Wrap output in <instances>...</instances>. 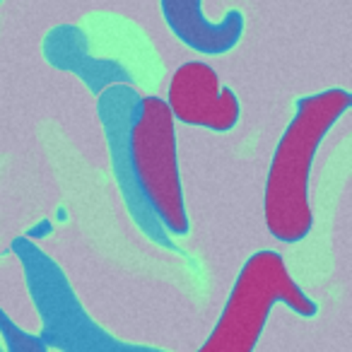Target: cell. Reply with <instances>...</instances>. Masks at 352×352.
I'll return each mask as SVG.
<instances>
[{
	"label": "cell",
	"mask_w": 352,
	"mask_h": 352,
	"mask_svg": "<svg viewBox=\"0 0 352 352\" xmlns=\"http://www.w3.org/2000/svg\"><path fill=\"white\" fill-rule=\"evenodd\" d=\"M350 104L352 94L340 87L299 99L297 111L275 147L265 179L263 215L268 232L283 244L302 241L311 232L309 179L314 157Z\"/></svg>",
	"instance_id": "cell-1"
},
{
	"label": "cell",
	"mask_w": 352,
	"mask_h": 352,
	"mask_svg": "<svg viewBox=\"0 0 352 352\" xmlns=\"http://www.w3.org/2000/svg\"><path fill=\"white\" fill-rule=\"evenodd\" d=\"M20 261L32 304L39 314V340L58 352H166L160 347L128 342L104 331L82 307L78 292L58 263L44 254L30 236H17L10 244Z\"/></svg>",
	"instance_id": "cell-2"
},
{
	"label": "cell",
	"mask_w": 352,
	"mask_h": 352,
	"mask_svg": "<svg viewBox=\"0 0 352 352\" xmlns=\"http://www.w3.org/2000/svg\"><path fill=\"white\" fill-rule=\"evenodd\" d=\"M275 304H285L302 318L316 316L318 309L292 280L283 256L265 249L244 263L220 321L196 352H254Z\"/></svg>",
	"instance_id": "cell-3"
},
{
	"label": "cell",
	"mask_w": 352,
	"mask_h": 352,
	"mask_svg": "<svg viewBox=\"0 0 352 352\" xmlns=\"http://www.w3.org/2000/svg\"><path fill=\"white\" fill-rule=\"evenodd\" d=\"M128 157L135 184L147 208L166 234H188V210L184 196L176 121L160 97H140L128 131Z\"/></svg>",
	"instance_id": "cell-4"
},
{
	"label": "cell",
	"mask_w": 352,
	"mask_h": 352,
	"mask_svg": "<svg viewBox=\"0 0 352 352\" xmlns=\"http://www.w3.org/2000/svg\"><path fill=\"white\" fill-rule=\"evenodd\" d=\"M97 99H99L97 113H99V121H102L104 135H107L113 176H116V184H118V188H121L126 208L131 210L135 225L140 227L152 241H157V244H162V246H171L164 227L152 215L145 198H142L140 188H138L135 176H133V169H131V157H128V131H131L133 113H135V107H138V102H140V92L133 87V82L113 85V87L104 89L102 94H97Z\"/></svg>",
	"instance_id": "cell-5"
},
{
	"label": "cell",
	"mask_w": 352,
	"mask_h": 352,
	"mask_svg": "<svg viewBox=\"0 0 352 352\" xmlns=\"http://www.w3.org/2000/svg\"><path fill=\"white\" fill-rule=\"evenodd\" d=\"M164 102L174 121L217 133L232 131L241 116L236 94L222 85L220 75L206 60H188L176 68Z\"/></svg>",
	"instance_id": "cell-6"
},
{
	"label": "cell",
	"mask_w": 352,
	"mask_h": 352,
	"mask_svg": "<svg viewBox=\"0 0 352 352\" xmlns=\"http://www.w3.org/2000/svg\"><path fill=\"white\" fill-rule=\"evenodd\" d=\"M160 6L171 34L203 56L227 54L244 34V15L239 10H230L222 20L212 22L203 12V0H160Z\"/></svg>",
	"instance_id": "cell-7"
},
{
	"label": "cell",
	"mask_w": 352,
	"mask_h": 352,
	"mask_svg": "<svg viewBox=\"0 0 352 352\" xmlns=\"http://www.w3.org/2000/svg\"><path fill=\"white\" fill-rule=\"evenodd\" d=\"M44 56L54 68L68 70L82 78V82L92 89V94H102L113 85H128L131 75L116 60H99L89 56L87 36L75 25H60L46 34Z\"/></svg>",
	"instance_id": "cell-8"
},
{
	"label": "cell",
	"mask_w": 352,
	"mask_h": 352,
	"mask_svg": "<svg viewBox=\"0 0 352 352\" xmlns=\"http://www.w3.org/2000/svg\"><path fill=\"white\" fill-rule=\"evenodd\" d=\"M0 336L6 340L8 352H51L39 340V336H32V333L22 331L3 309H0Z\"/></svg>",
	"instance_id": "cell-9"
}]
</instances>
